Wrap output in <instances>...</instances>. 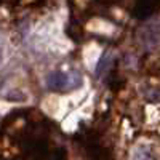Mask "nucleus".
I'll return each mask as SVG.
<instances>
[{
  "mask_svg": "<svg viewBox=\"0 0 160 160\" xmlns=\"http://www.w3.org/2000/svg\"><path fill=\"white\" fill-rule=\"evenodd\" d=\"M71 74L68 72H61V71H56V72H51L50 77H48V83L50 87L56 88V90H66L71 87Z\"/></svg>",
  "mask_w": 160,
  "mask_h": 160,
  "instance_id": "nucleus-1",
  "label": "nucleus"
}]
</instances>
